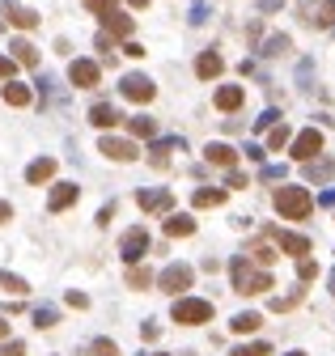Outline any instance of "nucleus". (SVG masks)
I'll return each mask as SVG.
<instances>
[{
  "label": "nucleus",
  "instance_id": "f257e3e1",
  "mask_svg": "<svg viewBox=\"0 0 335 356\" xmlns=\"http://www.w3.org/2000/svg\"><path fill=\"white\" fill-rule=\"evenodd\" d=\"M229 276H233V293L255 297V293H268L272 289V276L268 271H255L251 254H233L229 259Z\"/></svg>",
  "mask_w": 335,
  "mask_h": 356
},
{
  "label": "nucleus",
  "instance_id": "f03ea898",
  "mask_svg": "<svg viewBox=\"0 0 335 356\" xmlns=\"http://www.w3.org/2000/svg\"><path fill=\"white\" fill-rule=\"evenodd\" d=\"M272 203H276V212L289 216V221H305L310 212H314V199H310L305 187H280Z\"/></svg>",
  "mask_w": 335,
  "mask_h": 356
},
{
  "label": "nucleus",
  "instance_id": "7ed1b4c3",
  "mask_svg": "<svg viewBox=\"0 0 335 356\" xmlns=\"http://www.w3.org/2000/svg\"><path fill=\"white\" fill-rule=\"evenodd\" d=\"M170 318H174V322H183V326L212 322V301H204V297H174Z\"/></svg>",
  "mask_w": 335,
  "mask_h": 356
},
{
  "label": "nucleus",
  "instance_id": "20e7f679",
  "mask_svg": "<svg viewBox=\"0 0 335 356\" xmlns=\"http://www.w3.org/2000/svg\"><path fill=\"white\" fill-rule=\"evenodd\" d=\"M149 254V229L145 225H132L124 238H119V259L124 263H140Z\"/></svg>",
  "mask_w": 335,
  "mask_h": 356
},
{
  "label": "nucleus",
  "instance_id": "39448f33",
  "mask_svg": "<svg viewBox=\"0 0 335 356\" xmlns=\"http://www.w3.org/2000/svg\"><path fill=\"white\" fill-rule=\"evenodd\" d=\"M191 280H196V271H191L187 263H170V267H161L157 289H161V293H170V297H183V293L191 289Z\"/></svg>",
  "mask_w": 335,
  "mask_h": 356
},
{
  "label": "nucleus",
  "instance_id": "423d86ee",
  "mask_svg": "<svg viewBox=\"0 0 335 356\" xmlns=\"http://www.w3.org/2000/svg\"><path fill=\"white\" fill-rule=\"evenodd\" d=\"M289 153H293L297 162L319 157V153H323V132H319V127H305V132H297V136L289 140Z\"/></svg>",
  "mask_w": 335,
  "mask_h": 356
},
{
  "label": "nucleus",
  "instance_id": "0eeeda50",
  "mask_svg": "<svg viewBox=\"0 0 335 356\" xmlns=\"http://www.w3.org/2000/svg\"><path fill=\"white\" fill-rule=\"evenodd\" d=\"M119 93H124L128 102H153V93H157V85L149 81L145 72H128L124 81H119Z\"/></svg>",
  "mask_w": 335,
  "mask_h": 356
},
{
  "label": "nucleus",
  "instance_id": "6e6552de",
  "mask_svg": "<svg viewBox=\"0 0 335 356\" xmlns=\"http://www.w3.org/2000/svg\"><path fill=\"white\" fill-rule=\"evenodd\" d=\"M301 17H305V25H314V30H327V25H335V0H305Z\"/></svg>",
  "mask_w": 335,
  "mask_h": 356
},
{
  "label": "nucleus",
  "instance_id": "1a4fd4ad",
  "mask_svg": "<svg viewBox=\"0 0 335 356\" xmlns=\"http://www.w3.org/2000/svg\"><path fill=\"white\" fill-rule=\"evenodd\" d=\"M98 153H106L111 162H136L140 157V148L132 140H124V136H102L98 140Z\"/></svg>",
  "mask_w": 335,
  "mask_h": 356
},
{
  "label": "nucleus",
  "instance_id": "9d476101",
  "mask_svg": "<svg viewBox=\"0 0 335 356\" xmlns=\"http://www.w3.org/2000/svg\"><path fill=\"white\" fill-rule=\"evenodd\" d=\"M98 76H102V68L93 60H73V64H68V81H73L77 89H93V85H98Z\"/></svg>",
  "mask_w": 335,
  "mask_h": 356
},
{
  "label": "nucleus",
  "instance_id": "9b49d317",
  "mask_svg": "<svg viewBox=\"0 0 335 356\" xmlns=\"http://www.w3.org/2000/svg\"><path fill=\"white\" fill-rule=\"evenodd\" d=\"M0 13H5V21L17 25V30H34V25H38V13L26 9V5H17V0H5V5H0Z\"/></svg>",
  "mask_w": 335,
  "mask_h": 356
},
{
  "label": "nucleus",
  "instance_id": "f8f14e48",
  "mask_svg": "<svg viewBox=\"0 0 335 356\" xmlns=\"http://www.w3.org/2000/svg\"><path fill=\"white\" fill-rule=\"evenodd\" d=\"M102 30H106L111 38H132L136 21H132L128 13H119V5H115V9H106V13H102Z\"/></svg>",
  "mask_w": 335,
  "mask_h": 356
},
{
  "label": "nucleus",
  "instance_id": "ddd939ff",
  "mask_svg": "<svg viewBox=\"0 0 335 356\" xmlns=\"http://www.w3.org/2000/svg\"><path fill=\"white\" fill-rule=\"evenodd\" d=\"M140 212H170L174 208V195L170 191H136Z\"/></svg>",
  "mask_w": 335,
  "mask_h": 356
},
{
  "label": "nucleus",
  "instance_id": "4468645a",
  "mask_svg": "<svg viewBox=\"0 0 335 356\" xmlns=\"http://www.w3.org/2000/svg\"><path fill=\"white\" fill-rule=\"evenodd\" d=\"M276 246H280L284 254H293V259L310 254V238H305V234H293V229H276Z\"/></svg>",
  "mask_w": 335,
  "mask_h": 356
},
{
  "label": "nucleus",
  "instance_id": "2eb2a0df",
  "mask_svg": "<svg viewBox=\"0 0 335 356\" xmlns=\"http://www.w3.org/2000/svg\"><path fill=\"white\" fill-rule=\"evenodd\" d=\"M77 195H81L77 183H56V187H51V199H47V208H51V212H64V208H73V203H77Z\"/></svg>",
  "mask_w": 335,
  "mask_h": 356
},
{
  "label": "nucleus",
  "instance_id": "dca6fc26",
  "mask_svg": "<svg viewBox=\"0 0 335 356\" xmlns=\"http://www.w3.org/2000/svg\"><path fill=\"white\" fill-rule=\"evenodd\" d=\"M221 72H225L221 51H200V60H196V76H200V81H212V76H221Z\"/></svg>",
  "mask_w": 335,
  "mask_h": 356
},
{
  "label": "nucleus",
  "instance_id": "f3484780",
  "mask_svg": "<svg viewBox=\"0 0 335 356\" xmlns=\"http://www.w3.org/2000/svg\"><path fill=\"white\" fill-rule=\"evenodd\" d=\"M51 178H56V157H38V162L26 166V183L30 187H43V183H51Z\"/></svg>",
  "mask_w": 335,
  "mask_h": 356
},
{
  "label": "nucleus",
  "instance_id": "a211bd4d",
  "mask_svg": "<svg viewBox=\"0 0 335 356\" xmlns=\"http://www.w3.org/2000/svg\"><path fill=\"white\" fill-rule=\"evenodd\" d=\"M204 162H208V166H221V170H233L238 153H233L229 144H221V140H212V144L204 148Z\"/></svg>",
  "mask_w": 335,
  "mask_h": 356
},
{
  "label": "nucleus",
  "instance_id": "6ab92c4d",
  "mask_svg": "<svg viewBox=\"0 0 335 356\" xmlns=\"http://www.w3.org/2000/svg\"><path fill=\"white\" fill-rule=\"evenodd\" d=\"M196 234V221H191L187 212H170L165 216V238H191Z\"/></svg>",
  "mask_w": 335,
  "mask_h": 356
},
{
  "label": "nucleus",
  "instance_id": "aec40b11",
  "mask_svg": "<svg viewBox=\"0 0 335 356\" xmlns=\"http://www.w3.org/2000/svg\"><path fill=\"white\" fill-rule=\"evenodd\" d=\"M225 199H229L225 187H200L196 195H191V203H196V208H221Z\"/></svg>",
  "mask_w": 335,
  "mask_h": 356
},
{
  "label": "nucleus",
  "instance_id": "412c9836",
  "mask_svg": "<svg viewBox=\"0 0 335 356\" xmlns=\"http://www.w3.org/2000/svg\"><path fill=\"white\" fill-rule=\"evenodd\" d=\"M305 166V178L310 183H327V178L335 174V162L331 157H310V162H301Z\"/></svg>",
  "mask_w": 335,
  "mask_h": 356
},
{
  "label": "nucleus",
  "instance_id": "4be33fe9",
  "mask_svg": "<svg viewBox=\"0 0 335 356\" xmlns=\"http://www.w3.org/2000/svg\"><path fill=\"white\" fill-rule=\"evenodd\" d=\"M5 102H9V107H30L34 93H30V85H21L17 76H9V85H5Z\"/></svg>",
  "mask_w": 335,
  "mask_h": 356
},
{
  "label": "nucleus",
  "instance_id": "5701e85b",
  "mask_svg": "<svg viewBox=\"0 0 335 356\" xmlns=\"http://www.w3.org/2000/svg\"><path fill=\"white\" fill-rule=\"evenodd\" d=\"M119 119H124V115H119V111L111 107V102H98V107L89 111V123H93V127H102V132H106V127H115Z\"/></svg>",
  "mask_w": 335,
  "mask_h": 356
},
{
  "label": "nucleus",
  "instance_id": "b1692460",
  "mask_svg": "<svg viewBox=\"0 0 335 356\" xmlns=\"http://www.w3.org/2000/svg\"><path fill=\"white\" fill-rule=\"evenodd\" d=\"M259 326H263L259 310H242V314H233V322H229V331H238V335H251V331H259Z\"/></svg>",
  "mask_w": 335,
  "mask_h": 356
},
{
  "label": "nucleus",
  "instance_id": "393cba45",
  "mask_svg": "<svg viewBox=\"0 0 335 356\" xmlns=\"http://www.w3.org/2000/svg\"><path fill=\"white\" fill-rule=\"evenodd\" d=\"M9 51H13V60H17V64L38 68V47H34V43H26V38H13V47H9Z\"/></svg>",
  "mask_w": 335,
  "mask_h": 356
},
{
  "label": "nucleus",
  "instance_id": "a878e982",
  "mask_svg": "<svg viewBox=\"0 0 335 356\" xmlns=\"http://www.w3.org/2000/svg\"><path fill=\"white\" fill-rule=\"evenodd\" d=\"M242 85H221L217 89V111H238V107H242Z\"/></svg>",
  "mask_w": 335,
  "mask_h": 356
},
{
  "label": "nucleus",
  "instance_id": "bb28decb",
  "mask_svg": "<svg viewBox=\"0 0 335 356\" xmlns=\"http://www.w3.org/2000/svg\"><path fill=\"white\" fill-rule=\"evenodd\" d=\"M289 51H293V38H289V34H272L268 43H263V47H259V56H268V60H276V56H289Z\"/></svg>",
  "mask_w": 335,
  "mask_h": 356
},
{
  "label": "nucleus",
  "instance_id": "cd10ccee",
  "mask_svg": "<svg viewBox=\"0 0 335 356\" xmlns=\"http://www.w3.org/2000/svg\"><path fill=\"white\" fill-rule=\"evenodd\" d=\"M174 148H183V136H165V140H153V166H165V153H174Z\"/></svg>",
  "mask_w": 335,
  "mask_h": 356
},
{
  "label": "nucleus",
  "instance_id": "c85d7f7f",
  "mask_svg": "<svg viewBox=\"0 0 335 356\" xmlns=\"http://www.w3.org/2000/svg\"><path fill=\"white\" fill-rule=\"evenodd\" d=\"M128 132H132V136H145V140H153V136H157V123H153L149 115H132V119H128Z\"/></svg>",
  "mask_w": 335,
  "mask_h": 356
},
{
  "label": "nucleus",
  "instance_id": "c756f323",
  "mask_svg": "<svg viewBox=\"0 0 335 356\" xmlns=\"http://www.w3.org/2000/svg\"><path fill=\"white\" fill-rule=\"evenodd\" d=\"M0 293H13V297H26L30 293V285L21 276H13V271H0Z\"/></svg>",
  "mask_w": 335,
  "mask_h": 356
},
{
  "label": "nucleus",
  "instance_id": "7c9ffc66",
  "mask_svg": "<svg viewBox=\"0 0 335 356\" xmlns=\"http://www.w3.org/2000/svg\"><path fill=\"white\" fill-rule=\"evenodd\" d=\"M60 322V310H56V305H34V326L38 331H51Z\"/></svg>",
  "mask_w": 335,
  "mask_h": 356
},
{
  "label": "nucleus",
  "instance_id": "2f4dec72",
  "mask_svg": "<svg viewBox=\"0 0 335 356\" xmlns=\"http://www.w3.org/2000/svg\"><path fill=\"white\" fill-rule=\"evenodd\" d=\"M128 285H132V289H149V285H153V271H149V267L128 263Z\"/></svg>",
  "mask_w": 335,
  "mask_h": 356
},
{
  "label": "nucleus",
  "instance_id": "473e14b6",
  "mask_svg": "<svg viewBox=\"0 0 335 356\" xmlns=\"http://www.w3.org/2000/svg\"><path fill=\"white\" fill-rule=\"evenodd\" d=\"M251 259H255L259 267H272V263H276V250H272L268 242H255V246H251Z\"/></svg>",
  "mask_w": 335,
  "mask_h": 356
},
{
  "label": "nucleus",
  "instance_id": "72a5a7b5",
  "mask_svg": "<svg viewBox=\"0 0 335 356\" xmlns=\"http://www.w3.org/2000/svg\"><path fill=\"white\" fill-rule=\"evenodd\" d=\"M229 356H272V348L263 344V340H255V344H238Z\"/></svg>",
  "mask_w": 335,
  "mask_h": 356
},
{
  "label": "nucleus",
  "instance_id": "f704fd0d",
  "mask_svg": "<svg viewBox=\"0 0 335 356\" xmlns=\"http://www.w3.org/2000/svg\"><path fill=\"white\" fill-rule=\"evenodd\" d=\"M289 140H293V132H289V127H284V123H272V136H268V148H284Z\"/></svg>",
  "mask_w": 335,
  "mask_h": 356
},
{
  "label": "nucleus",
  "instance_id": "c9c22d12",
  "mask_svg": "<svg viewBox=\"0 0 335 356\" xmlns=\"http://www.w3.org/2000/svg\"><path fill=\"white\" fill-rule=\"evenodd\" d=\"M89 356H119V344L115 340H93L89 344Z\"/></svg>",
  "mask_w": 335,
  "mask_h": 356
},
{
  "label": "nucleus",
  "instance_id": "e433bc0d",
  "mask_svg": "<svg viewBox=\"0 0 335 356\" xmlns=\"http://www.w3.org/2000/svg\"><path fill=\"white\" fill-rule=\"evenodd\" d=\"M297 301H301V289H297V293H289V297H272V310H276V314H284V310H293Z\"/></svg>",
  "mask_w": 335,
  "mask_h": 356
},
{
  "label": "nucleus",
  "instance_id": "4c0bfd02",
  "mask_svg": "<svg viewBox=\"0 0 335 356\" xmlns=\"http://www.w3.org/2000/svg\"><path fill=\"white\" fill-rule=\"evenodd\" d=\"M0 356H26V344L21 340H0Z\"/></svg>",
  "mask_w": 335,
  "mask_h": 356
},
{
  "label": "nucleus",
  "instance_id": "58836bf2",
  "mask_svg": "<svg viewBox=\"0 0 335 356\" xmlns=\"http://www.w3.org/2000/svg\"><path fill=\"white\" fill-rule=\"evenodd\" d=\"M297 276H301V280H314V276H319V263L301 254V259H297Z\"/></svg>",
  "mask_w": 335,
  "mask_h": 356
},
{
  "label": "nucleus",
  "instance_id": "ea45409f",
  "mask_svg": "<svg viewBox=\"0 0 335 356\" xmlns=\"http://www.w3.org/2000/svg\"><path fill=\"white\" fill-rule=\"evenodd\" d=\"M284 174H289V166H263V170H259L263 183H276V178H284Z\"/></svg>",
  "mask_w": 335,
  "mask_h": 356
},
{
  "label": "nucleus",
  "instance_id": "a19ab883",
  "mask_svg": "<svg viewBox=\"0 0 335 356\" xmlns=\"http://www.w3.org/2000/svg\"><path fill=\"white\" fill-rule=\"evenodd\" d=\"M9 76H17V60L13 56H0V81H9Z\"/></svg>",
  "mask_w": 335,
  "mask_h": 356
},
{
  "label": "nucleus",
  "instance_id": "79ce46f5",
  "mask_svg": "<svg viewBox=\"0 0 335 356\" xmlns=\"http://www.w3.org/2000/svg\"><path fill=\"white\" fill-rule=\"evenodd\" d=\"M208 17V0H196V5H191V25H200Z\"/></svg>",
  "mask_w": 335,
  "mask_h": 356
},
{
  "label": "nucleus",
  "instance_id": "37998d69",
  "mask_svg": "<svg viewBox=\"0 0 335 356\" xmlns=\"http://www.w3.org/2000/svg\"><path fill=\"white\" fill-rule=\"evenodd\" d=\"M85 9H89V13H98V17H102L106 9H115V0H85Z\"/></svg>",
  "mask_w": 335,
  "mask_h": 356
},
{
  "label": "nucleus",
  "instance_id": "c03bdc74",
  "mask_svg": "<svg viewBox=\"0 0 335 356\" xmlns=\"http://www.w3.org/2000/svg\"><path fill=\"white\" fill-rule=\"evenodd\" d=\"M276 119H280V115H276V111H263V115H259V119H255V132H263V127H272V123H276Z\"/></svg>",
  "mask_w": 335,
  "mask_h": 356
},
{
  "label": "nucleus",
  "instance_id": "a18cd8bd",
  "mask_svg": "<svg viewBox=\"0 0 335 356\" xmlns=\"http://www.w3.org/2000/svg\"><path fill=\"white\" fill-rule=\"evenodd\" d=\"M64 301H68V305H73V310H85V305H89V297H85V293H77V289H73V293H68Z\"/></svg>",
  "mask_w": 335,
  "mask_h": 356
},
{
  "label": "nucleus",
  "instance_id": "49530a36",
  "mask_svg": "<svg viewBox=\"0 0 335 356\" xmlns=\"http://www.w3.org/2000/svg\"><path fill=\"white\" fill-rule=\"evenodd\" d=\"M124 56H132V60H140V56H145V47H140V43H124Z\"/></svg>",
  "mask_w": 335,
  "mask_h": 356
},
{
  "label": "nucleus",
  "instance_id": "de8ad7c7",
  "mask_svg": "<svg viewBox=\"0 0 335 356\" xmlns=\"http://www.w3.org/2000/svg\"><path fill=\"white\" fill-rule=\"evenodd\" d=\"M140 335H145V340H157L161 326H157V322H145V326H140Z\"/></svg>",
  "mask_w": 335,
  "mask_h": 356
},
{
  "label": "nucleus",
  "instance_id": "09e8293b",
  "mask_svg": "<svg viewBox=\"0 0 335 356\" xmlns=\"http://www.w3.org/2000/svg\"><path fill=\"white\" fill-rule=\"evenodd\" d=\"M229 187H246V174H238V170H229V178H225Z\"/></svg>",
  "mask_w": 335,
  "mask_h": 356
},
{
  "label": "nucleus",
  "instance_id": "8fccbe9b",
  "mask_svg": "<svg viewBox=\"0 0 335 356\" xmlns=\"http://www.w3.org/2000/svg\"><path fill=\"white\" fill-rule=\"evenodd\" d=\"M5 221H13V208H9V199H0V225Z\"/></svg>",
  "mask_w": 335,
  "mask_h": 356
},
{
  "label": "nucleus",
  "instance_id": "3c124183",
  "mask_svg": "<svg viewBox=\"0 0 335 356\" xmlns=\"http://www.w3.org/2000/svg\"><path fill=\"white\" fill-rule=\"evenodd\" d=\"M111 216H115V203H106V208L98 212V225H111Z\"/></svg>",
  "mask_w": 335,
  "mask_h": 356
},
{
  "label": "nucleus",
  "instance_id": "603ef678",
  "mask_svg": "<svg viewBox=\"0 0 335 356\" xmlns=\"http://www.w3.org/2000/svg\"><path fill=\"white\" fill-rule=\"evenodd\" d=\"M319 203H323V208H335V187H331V191H323V199H319Z\"/></svg>",
  "mask_w": 335,
  "mask_h": 356
},
{
  "label": "nucleus",
  "instance_id": "864d4df0",
  "mask_svg": "<svg viewBox=\"0 0 335 356\" xmlns=\"http://www.w3.org/2000/svg\"><path fill=\"white\" fill-rule=\"evenodd\" d=\"M0 340H9V322H5V314H0Z\"/></svg>",
  "mask_w": 335,
  "mask_h": 356
},
{
  "label": "nucleus",
  "instance_id": "5fc2aeb1",
  "mask_svg": "<svg viewBox=\"0 0 335 356\" xmlns=\"http://www.w3.org/2000/svg\"><path fill=\"white\" fill-rule=\"evenodd\" d=\"M128 5H132V9H145V5H149V0H128Z\"/></svg>",
  "mask_w": 335,
  "mask_h": 356
},
{
  "label": "nucleus",
  "instance_id": "6e6d98bb",
  "mask_svg": "<svg viewBox=\"0 0 335 356\" xmlns=\"http://www.w3.org/2000/svg\"><path fill=\"white\" fill-rule=\"evenodd\" d=\"M327 285H331V297H335V271H331V280H327Z\"/></svg>",
  "mask_w": 335,
  "mask_h": 356
},
{
  "label": "nucleus",
  "instance_id": "4d7b16f0",
  "mask_svg": "<svg viewBox=\"0 0 335 356\" xmlns=\"http://www.w3.org/2000/svg\"><path fill=\"white\" fill-rule=\"evenodd\" d=\"M289 356H305V352H289Z\"/></svg>",
  "mask_w": 335,
  "mask_h": 356
}]
</instances>
